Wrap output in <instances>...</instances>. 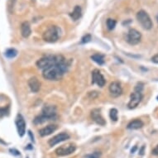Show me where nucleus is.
I'll return each mask as SVG.
<instances>
[{
  "label": "nucleus",
  "mask_w": 158,
  "mask_h": 158,
  "mask_svg": "<svg viewBox=\"0 0 158 158\" xmlns=\"http://www.w3.org/2000/svg\"><path fill=\"white\" fill-rule=\"evenodd\" d=\"M142 34L136 29H130L127 35V42L130 45H137L141 42Z\"/></svg>",
  "instance_id": "nucleus-5"
},
{
  "label": "nucleus",
  "mask_w": 158,
  "mask_h": 158,
  "mask_svg": "<svg viewBox=\"0 0 158 158\" xmlns=\"http://www.w3.org/2000/svg\"><path fill=\"white\" fill-rule=\"evenodd\" d=\"M106 23L109 30H113V29H114L115 26H116V21L114 20V19H112V18H109V19L107 20Z\"/></svg>",
  "instance_id": "nucleus-22"
},
{
  "label": "nucleus",
  "mask_w": 158,
  "mask_h": 158,
  "mask_svg": "<svg viewBox=\"0 0 158 158\" xmlns=\"http://www.w3.org/2000/svg\"><path fill=\"white\" fill-rule=\"evenodd\" d=\"M144 151H145V146H143L140 150H139V154L143 156L144 154Z\"/></svg>",
  "instance_id": "nucleus-31"
},
{
  "label": "nucleus",
  "mask_w": 158,
  "mask_h": 158,
  "mask_svg": "<svg viewBox=\"0 0 158 158\" xmlns=\"http://www.w3.org/2000/svg\"><path fill=\"white\" fill-rule=\"evenodd\" d=\"M49 120H52L50 118H48L47 116H45L44 114H41V115H39V116L36 117L35 118V119L33 120L34 124H42L43 123L47 122V121H49Z\"/></svg>",
  "instance_id": "nucleus-19"
},
{
  "label": "nucleus",
  "mask_w": 158,
  "mask_h": 158,
  "mask_svg": "<svg viewBox=\"0 0 158 158\" xmlns=\"http://www.w3.org/2000/svg\"><path fill=\"white\" fill-rule=\"evenodd\" d=\"M92 84H96L99 87H103L105 85V79L98 70H94L92 72Z\"/></svg>",
  "instance_id": "nucleus-9"
},
{
  "label": "nucleus",
  "mask_w": 158,
  "mask_h": 158,
  "mask_svg": "<svg viewBox=\"0 0 158 158\" xmlns=\"http://www.w3.org/2000/svg\"><path fill=\"white\" fill-rule=\"evenodd\" d=\"M137 150V146H134V147H133V148H132V149H131V153H134Z\"/></svg>",
  "instance_id": "nucleus-33"
},
{
  "label": "nucleus",
  "mask_w": 158,
  "mask_h": 158,
  "mask_svg": "<svg viewBox=\"0 0 158 158\" xmlns=\"http://www.w3.org/2000/svg\"><path fill=\"white\" fill-rule=\"evenodd\" d=\"M65 60V57L61 56V55H55V56H53V55H49V56H46L42 57L40 60H37L36 61V66L39 69L44 70L46 68L50 67L52 65L64 62Z\"/></svg>",
  "instance_id": "nucleus-2"
},
{
  "label": "nucleus",
  "mask_w": 158,
  "mask_h": 158,
  "mask_svg": "<svg viewBox=\"0 0 158 158\" xmlns=\"http://www.w3.org/2000/svg\"><path fill=\"white\" fill-rule=\"evenodd\" d=\"M143 122L140 119H134L131 121V122L127 124V128L130 130H136V129H139L141 127H143Z\"/></svg>",
  "instance_id": "nucleus-17"
},
{
  "label": "nucleus",
  "mask_w": 158,
  "mask_h": 158,
  "mask_svg": "<svg viewBox=\"0 0 158 158\" xmlns=\"http://www.w3.org/2000/svg\"><path fill=\"white\" fill-rule=\"evenodd\" d=\"M70 138V136L65 133V132H61V133H59V134L56 135L55 137H53L52 138H51L48 142L49 145L51 147H53V146L56 145L58 143H61V142H64L65 140H68Z\"/></svg>",
  "instance_id": "nucleus-11"
},
{
  "label": "nucleus",
  "mask_w": 158,
  "mask_h": 158,
  "mask_svg": "<svg viewBox=\"0 0 158 158\" xmlns=\"http://www.w3.org/2000/svg\"><path fill=\"white\" fill-rule=\"evenodd\" d=\"M75 145L73 144H67V145L60 146V148H58L56 150V154L60 156H64L70 155L71 153L75 152Z\"/></svg>",
  "instance_id": "nucleus-7"
},
{
  "label": "nucleus",
  "mask_w": 158,
  "mask_h": 158,
  "mask_svg": "<svg viewBox=\"0 0 158 158\" xmlns=\"http://www.w3.org/2000/svg\"><path fill=\"white\" fill-rule=\"evenodd\" d=\"M135 91L137 92H142L143 89V83H137V85L135 86Z\"/></svg>",
  "instance_id": "nucleus-26"
},
{
  "label": "nucleus",
  "mask_w": 158,
  "mask_h": 158,
  "mask_svg": "<svg viewBox=\"0 0 158 158\" xmlns=\"http://www.w3.org/2000/svg\"><path fill=\"white\" fill-rule=\"evenodd\" d=\"M91 59L98 65H104V57L102 55H94L91 56Z\"/></svg>",
  "instance_id": "nucleus-20"
},
{
  "label": "nucleus",
  "mask_w": 158,
  "mask_h": 158,
  "mask_svg": "<svg viewBox=\"0 0 158 158\" xmlns=\"http://www.w3.org/2000/svg\"><path fill=\"white\" fill-rule=\"evenodd\" d=\"M91 118L97 124L100 125V126H104L106 123L104 118L102 117L100 110L98 109H94L91 111Z\"/></svg>",
  "instance_id": "nucleus-12"
},
{
  "label": "nucleus",
  "mask_w": 158,
  "mask_h": 158,
  "mask_svg": "<svg viewBox=\"0 0 158 158\" xmlns=\"http://www.w3.org/2000/svg\"><path fill=\"white\" fill-rule=\"evenodd\" d=\"M42 114L50 118L51 119H53L56 114V108L53 105H45L42 109Z\"/></svg>",
  "instance_id": "nucleus-13"
},
{
  "label": "nucleus",
  "mask_w": 158,
  "mask_h": 158,
  "mask_svg": "<svg viewBox=\"0 0 158 158\" xmlns=\"http://www.w3.org/2000/svg\"><path fill=\"white\" fill-rule=\"evenodd\" d=\"M143 98V96L142 92L134 91V92L131 94V96H130L129 103H128V104H127L128 109H135L136 107H137V105L140 104L141 101H142Z\"/></svg>",
  "instance_id": "nucleus-6"
},
{
  "label": "nucleus",
  "mask_w": 158,
  "mask_h": 158,
  "mask_svg": "<svg viewBox=\"0 0 158 158\" xmlns=\"http://www.w3.org/2000/svg\"><path fill=\"white\" fill-rule=\"evenodd\" d=\"M28 134H29V136H30V137H31V140L34 143V142H35V140H34V136L32 135V133H31V131H28Z\"/></svg>",
  "instance_id": "nucleus-32"
},
{
  "label": "nucleus",
  "mask_w": 158,
  "mask_h": 158,
  "mask_svg": "<svg viewBox=\"0 0 158 158\" xmlns=\"http://www.w3.org/2000/svg\"><path fill=\"white\" fill-rule=\"evenodd\" d=\"M156 20H157V22H158V15H157V17H156Z\"/></svg>",
  "instance_id": "nucleus-35"
},
{
  "label": "nucleus",
  "mask_w": 158,
  "mask_h": 158,
  "mask_svg": "<svg viewBox=\"0 0 158 158\" xmlns=\"http://www.w3.org/2000/svg\"><path fill=\"white\" fill-rule=\"evenodd\" d=\"M28 85L33 93H37L41 89V82L36 77H31L28 81Z\"/></svg>",
  "instance_id": "nucleus-14"
},
{
  "label": "nucleus",
  "mask_w": 158,
  "mask_h": 158,
  "mask_svg": "<svg viewBox=\"0 0 158 158\" xmlns=\"http://www.w3.org/2000/svg\"><path fill=\"white\" fill-rule=\"evenodd\" d=\"M110 118H111V119L114 122H116L117 120H118V110L116 109H112L110 110Z\"/></svg>",
  "instance_id": "nucleus-23"
},
{
  "label": "nucleus",
  "mask_w": 158,
  "mask_h": 158,
  "mask_svg": "<svg viewBox=\"0 0 158 158\" xmlns=\"http://www.w3.org/2000/svg\"><path fill=\"white\" fill-rule=\"evenodd\" d=\"M68 67L69 65L66 62V60H65L64 62L52 65L50 67L44 69L42 72V76L48 81H59L67 71Z\"/></svg>",
  "instance_id": "nucleus-1"
},
{
  "label": "nucleus",
  "mask_w": 158,
  "mask_h": 158,
  "mask_svg": "<svg viewBox=\"0 0 158 158\" xmlns=\"http://www.w3.org/2000/svg\"><path fill=\"white\" fill-rule=\"evenodd\" d=\"M157 98V100H158V96H157V98Z\"/></svg>",
  "instance_id": "nucleus-36"
},
{
  "label": "nucleus",
  "mask_w": 158,
  "mask_h": 158,
  "mask_svg": "<svg viewBox=\"0 0 158 158\" xmlns=\"http://www.w3.org/2000/svg\"><path fill=\"white\" fill-rule=\"evenodd\" d=\"M60 29L56 26H52L44 31V33L42 35V38L45 42H56L60 38Z\"/></svg>",
  "instance_id": "nucleus-3"
},
{
  "label": "nucleus",
  "mask_w": 158,
  "mask_h": 158,
  "mask_svg": "<svg viewBox=\"0 0 158 158\" xmlns=\"http://www.w3.org/2000/svg\"><path fill=\"white\" fill-rule=\"evenodd\" d=\"M5 56L8 57V58H14V57L18 55V52L17 50L13 49V48H10V49H8L5 52Z\"/></svg>",
  "instance_id": "nucleus-21"
},
{
  "label": "nucleus",
  "mask_w": 158,
  "mask_h": 158,
  "mask_svg": "<svg viewBox=\"0 0 158 158\" xmlns=\"http://www.w3.org/2000/svg\"><path fill=\"white\" fill-rule=\"evenodd\" d=\"M15 123L16 126H17V129H18V135L20 137H23L25 133H26V123H25L23 117L22 116L21 114H18Z\"/></svg>",
  "instance_id": "nucleus-8"
},
{
  "label": "nucleus",
  "mask_w": 158,
  "mask_h": 158,
  "mask_svg": "<svg viewBox=\"0 0 158 158\" xmlns=\"http://www.w3.org/2000/svg\"><path fill=\"white\" fill-rule=\"evenodd\" d=\"M31 33V27H30V24L27 23V22H24L21 25V34L22 36L27 38L28 37Z\"/></svg>",
  "instance_id": "nucleus-16"
},
{
  "label": "nucleus",
  "mask_w": 158,
  "mask_h": 158,
  "mask_svg": "<svg viewBox=\"0 0 158 158\" xmlns=\"http://www.w3.org/2000/svg\"><path fill=\"white\" fill-rule=\"evenodd\" d=\"M9 152H11V154H13V155H14V156L21 155V154H20V152H19L18 150H16V149H10V150H9Z\"/></svg>",
  "instance_id": "nucleus-27"
},
{
  "label": "nucleus",
  "mask_w": 158,
  "mask_h": 158,
  "mask_svg": "<svg viewBox=\"0 0 158 158\" xmlns=\"http://www.w3.org/2000/svg\"><path fill=\"white\" fill-rule=\"evenodd\" d=\"M152 155H154V156H158V144L156 146V148L153 149L152 152Z\"/></svg>",
  "instance_id": "nucleus-30"
},
{
  "label": "nucleus",
  "mask_w": 158,
  "mask_h": 158,
  "mask_svg": "<svg viewBox=\"0 0 158 158\" xmlns=\"http://www.w3.org/2000/svg\"><path fill=\"white\" fill-rule=\"evenodd\" d=\"M137 19L141 26L146 30H150L153 27V23L150 16L144 10H140L137 13Z\"/></svg>",
  "instance_id": "nucleus-4"
},
{
  "label": "nucleus",
  "mask_w": 158,
  "mask_h": 158,
  "mask_svg": "<svg viewBox=\"0 0 158 158\" xmlns=\"http://www.w3.org/2000/svg\"><path fill=\"white\" fill-rule=\"evenodd\" d=\"M97 93H98V92H96V91H94V92H89V96L90 98H96L97 96H98V94Z\"/></svg>",
  "instance_id": "nucleus-28"
},
{
  "label": "nucleus",
  "mask_w": 158,
  "mask_h": 158,
  "mask_svg": "<svg viewBox=\"0 0 158 158\" xmlns=\"http://www.w3.org/2000/svg\"><path fill=\"white\" fill-rule=\"evenodd\" d=\"M57 129V126L55 124H50L47 127H43L39 131V134L41 137H46L48 135H51L52 132H54Z\"/></svg>",
  "instance_id": "nucleus-15"
},
{
  "label": "nucleus",
  "mask_w": 158,
  "mask_h": 158,
  "mask_svg": "<svg viewBox=\"0 0 158 158\" xmlns=\"http://www.w3.org/2000/svg\"><path fill=\"white\" fill-rule=\"evenodd\" d=\"M0 144H2V145H7V143L4 142L2 138H0Z\"/></svg>",
  "instance_id": "nucleus-34"
},
{
  "label": "nucleus",
  "mask_w": 158,
  "mask_h": 158,
  "mask_svg": "<svg viewBox=\"0 0 158 158\" xmlns=\"http://www.w3.org/2000/svg\"><path fill=\"white\" fill-rule=\"evenodd\" d=\"M81 13H82V10H81V6H75L73 12L70 13V17L74 21H76L81 17Z\"/></svg>",
  "instance_id": "nucleus-18"
},
{
  "label": "nucleus",
  "mask_w": 158,
  "mask_h": 158,
  "mask_svg": "<svg viewBox=\"0 0 158 158\" xmlns=\"http://www.w3.org/2000/svg\"><path fill=\"white\" fill-rule=\"evenodd\" d=\"M152 61L156 63V64H158V53L156 55H155V56L152 58Z\"/></svg>",
  "instance_id": "nucleus-29"
},
{
  "label": "nucleus",
  "mask_w": 158,
  "mask_h": 158,
  "mask_svg": "<svg viewBox=\"0 0 158 158\" xmlns=\"http://www.w3.org/2000/svg\"><path fill=\"white\" fill-rule=\"evenodd\" d=\"M102 153L100 152H94L86 156V158H100Z\"/></svg>",
  "instance_id": "nucleus-24"
},
{
  "label": "nucleus",
  "mask_w": 158,
  "mask_h": 158,
  "mask_svg": "<svg viewBox=\"0 0 158 158\" xmlns=\"http://www.w3.org/2000/svg\"><path fill=\"white\" fill-rule=\"evenodd\" d=\"M91 41V36L89 34H87L85 36L82 37V40H81V42L82 43H87V42H90Z\"/></svg>",
  "instance_id": "nucleus-25"
},
{
  "label": "nucleus",
  "mask_w": 158,
  "mask_h": 158,
  "mask_svg": "<svg viewBox=\"0 0 158 158\" xmlns=\"http://www.w3.org/2000/svg\"><path fill=\"white\" fill-rule=\"evenodd\" d=\"M109 92L111 94V95L113 97H118L122 94L123 89L122 86L120 85L119 82L118 81H114L109 85Z\"/></svg>",
  "instance_id": "nucleus-10"
}]
</instances>
